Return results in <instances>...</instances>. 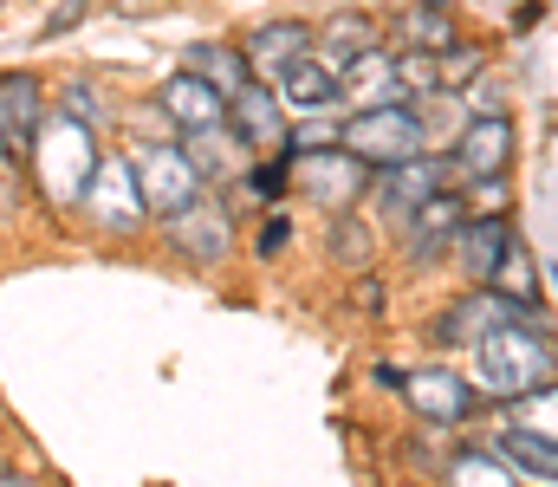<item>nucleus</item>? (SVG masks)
Listing matches in <instances>:
<instances>
[{
  "mask_svg": "<svg viewBox=\"0 0 558 487\" xmlns=\"http://www.w3.org/2000/svg\"><path fill=\"white\" fill-rule=\"evenodd\" d=\"M474 377H481V390H494V397H526L533 383H553V338H546V325H539L533 306H526L520 319L494 325V331L474 344Z\"/></svg>",
  "mask_w": 558,
  "mask_h": 487,
  "instance_id": "1",
  "label": "nucleus"
},
{
  "mask_svg": "<svg viewBox=\"0 0 558 487\" xmlns=\"http://www.w3.org/2000/svg\"><path fill=\"white\" fill-rule=\"evenodd\" d=\"M26 162H33V182H39V195H46V202L78 208V202H85V188H92V169H98V131H92V124H78L72 111L39 118Z\"/></svg>",
  "mask_w": 558,
  "mask_h": 487,
  "instance_id": "2",
  "label": "nucleus"
},
{
  "mask_svg": "<svg viewBox=\"0 0 558 487\" xmlns=\"http://www.w3.org/2000/svg\"><path fill=\"white\" fill-rule=\"evenodd\" d=\"M286 182H292L305 202H318V208L344 215V208H357V195L371 188V162H357L344 144H325V150H292V157H286Z\"/></svg>",
  "mask_w": 558,
  "mask_h": 487,
  "instance_id": "3",
  "label": "nucleus"
},
{
  "mask_svg": "<svg viewBox=\"0 0 558 487\" xmlns=\"http://www.w3.org/2000/svg\"><path fill=\"white\" fill-rule=\"evenodd\" d=\"M344 150H351L357 162H371V169H390V162L422 157V150H428V124H422V111H410V105L351 111V124H344Z\"/></svg>",
  "mask_w": 558,
  "mask_h": 487,
  "instance_id": "4",
  "label": "nucleus"
},
{
  "mask_svg": "<svg viewBox=\"0 0 558 487\" xmlns=\"http://www.w3.org/2000/svg\"><path fill=\"white\" fill-rule=\"evenodd\" d=\"M131 169H137V188H143V208L149 215H182L189 202L208 195L202 169L189 162L182 144H143L137 157H131Z\"/></svg>",
  "mask_w": 558,
  "mask_h": 487,
  "instance_id": "5",
  "label": "nucleus"
},
{
  "mask_svg": "<svg viewBox=\"0 0 558 487\" xmlns=\"http://www.w3.org/2000/svg\"><path fill=\"white\" fill-rule=\"evenodd\" d=\"M105 234H131L143 215V188H137V169H131V157H98V169H92V188H85V202H78Z\"/></svg>",
  "mask_w": 558,
  "mask_h": 487,
  "instance_id": "6",
  "label": "nucleus"
},
{
  "mask_svg": "<svg viewBox=\"0 0 558 487\" xmlns=\"http://www.w3.org/2000/svg\"><path fill=\"white\" fill-rule=\"evenodd\" d=\"M338 98H344L351 111H377V105H403V98H410V85H403V65H397V52H384V46H371L364 59H351V65L338 72Z\"/></svg>",
  "mask_w": 558,
  "mask_h": 487,
  "instance_id": "7",
  "label": "nucleus"
},
{
  "mask_svg": "<svg viewBox=\"0 0 558 487\" xmlns=\"http://www.w3.org/2000/svg\"><path fill=\"white\" fill-rule=\"evenodd\" d=\"M228 241H234V221H228V208L221 202H189L182 215H169V247L182 254V260H195V267H215L221 254H228Z\"/></svg>",
  "mask_w": 558,
  "mask_h": 487,
  "instance_id": "8",
  "label": "nucleus"
},
{
  "mask_svg": "<svg viewBox=\"0 0 558 487\" xmlns=\"http://www.w3.org/2000/svg\"><path fill=\"white\" fill-rule=\"evenodd\" d=\"M371 188H377V202H384V215H390V221H410V215H416L435 188H448V162L422 150V157L390 162V169H384Z\"/></svg>",
  "mask_w": 558,
  "mask_h": 487,
  "instance_id": "9",
  "label": "nucleus"
},
{
  "mask_svg": "<svg viewBox=\"0 0 558 487\" xmlns=\"http://www.w3.org/2000/svg\"><path fill=\"white\" fill-rule=\"evenodd\" d=\"M507 162H513V124H507V111L468 118V131L454 144V169L481 182V175H507Z\"/></svg>",
  "mask_w": 558,
  "mask_h": 487,
  "instance_id": "10",
  "label": "nucleus"
},
{
  "mask_svg": "<svg viewBox=\"0 0 558 487\" xmlns=\"http://www.w3.org/2000/svg\"><path fill=\"white\" fill-rule=\"evenodd\" d=\"M228 124H234V137L247 144V150H286V105H279L267 85H241L234 98H228Z\"/></svg>",
  "mask_w": 558,
  "mask_h": 487,
  "instance_id": "11",
  "label": "nucleus"
},
{
  "mask_svg": "<svg viewBox=\"0 0 558 487\" xmlns=\"http://www.w3.org/2000/svg\"><path fill=\"white\" fill-rule=\"evenodd\" d=\"M39 118H46V105H39V78L7 72V78H0V157H26Z\"/></svg>",
  "mask_w": 558,
  "mask_h": 487,
  "instance_id": "12",
  "label": "nucleus"
},
{
  "mask_svg": "<svg viewBox=\"0 0 558 487\" xmlns=\"http://www.w3.org/2000/svg\"><path fill=\"white\" fill-rule=\"evenodd\" d=\"M397 390L410 397V410H416L422 423H461V416H468V383H461L454 370H441V364H428V370H403Z\"/></svg>",
  "mask_w": 558,
  "mask_h": 487,
  "instance_id": "13",
  "label": "nucleus"
},
{
  "mask_svg": "<svg viewBox=\"0 0 558 487\" xmlns=\"http://www.w3.org/2000/svg\"><path fill=\"white\" fill-rule=\"evenodd\" d=\"M520 313H526V306H513V300H507V293H494V287H487V293H468V300H454V306H448V319H441V344L474 351L494 325L520 319Z\"/></svg>",
  "mask_w": 558,
  "mask_h": 487,
  "instance_id": "14",
  "label": "nucleus"
},
{
  "mask_svg": "<svg viewBox=\"0 0 558 487\" xmlns=\"http://www.w3.org/2000/svg\"><path fill=\"white\" fill-rule=\"evenodd\" d=\"M461 221H468L461 188H435L416 215H410V260H435V254L461 234Z\"/></svg>",
  "mask_w": 558,
  "mask_h": 487,
  "instance_id": "15",
  "label": "nucleus"
},
{
  "mask_svg": "<svg viewBox=\"0 0 558 487\" xmlns=\"http://www.w3.org/2000/svg\"><path fill=\"white\" fill-rule=\"evenodd\" d=\"M274 98L292 111H331L338 105V72L318 52H299L286 72H274Z\"/></svg>",
  "mask_w": 558,
  "mask_h": 487,
  "instance_id": "16",
  "label": "nucleus"
},
{
  "mask_svg": "<svg viewBox=\"0 0 558 487\" xmlns=\"http://www.w3.org/2000/svg\"><path fill=\"white\" fill-rule=\"evenodd\" d=\"M182 150L189 162L202 169V182L215 188V182H234L241 169H247V144L234 137V124L221 118V124H208V131H182Z\"/></svg>",
  "mask_w": 558,
  "mask_h": 487,
  "instance_id": "17",
  "label": "nucleus"
},
{
  "mask_svg": "<svg viewBox=\"0 0 558 487\" xmlns=\"http://www.w3.org/2000/svg\"><path fill=\"white\" fill-rule=\"evenodd\" d=\"M162 118H169L175 131H208V124L228 118V98H221L215 85H202L195 72H175V78L162 85Z\"/></svg>",
  "mask_w": 558,
  "mask_h": 487,
  "instance_id": "18",
  "label": "nucleus"
},
{
  "mask_svg": "<svg viewBox=\"0 0 558 487\" xmlns=\"http://www.w3.org/2000/svg\"><path fill=\"white\" fill-rule=\"evenodd\" d=\"M454 39H461V33H454L448 0H410V7L397 13V52H428V59H441Z\"/></svg>",
  "mask_w": 558,
  "mask_h": 487,
  "instance_id": "19",
  "label": "nucleus"
},
{
  "mask_svg": "<svg viewBox=\"0 0 558 487\" xmlns=\"http://www.w3.org/2000/svg\"><path fill=\"white\" fill-rule=\"evenodd\" d=\"M513 241V221H507V208L500 215H468L461 221V234H454V254H461V267L487 287V273L500 267V247Z\"/></svg>",
  "mask_w": 558,
  "mask_h": 487,
  "instance_id": "20",
  "label": "nucleus"
},
{
  "mask_svg": "<svg viewBox=\"0 0 558 487\" xmlns=\"http://www.w3.org/2000/svg\"><path fill=\"white\" fill-rule=\"evenodd\" d=\"M182 72H195V78H202V85H215L221 98H234L241 85H254V65H247V52H241V46H221V39H202V46H189Z\"/></svg>",
  "mask_w": 558,
  "mask_h": 487,
  "instance_id": "21",
  "label": "nucleus"
},
{
  "mask_svg": "<svg viewBox=\"0 0 558 487\" xmlns=\"http://www.w3.org/2000/svg\"><path fill=\"white\" fill-rule=\"evenodd\" d=\"M299 52H312V26H299V20H267V26H254V39H247V65L254 72H286Z\"/></svg>",
  "mask_w": 558,
  "mask_h": 487,
  "instance_id": "22",
  "label": "nucleus"
},
{
  "mask_svg": "<svg viewBox=\"0 0 558 487\" xmlns=\"http://www.w3.org/2000/svg\"><path fill=\"white\" fill-rule=\"evenodd\" d=\"M494 455L513 468V475H533V482H558V442L546 436H533V429H500V442H494Z\"/></svg>",
  "mask_w": 558,
  "mask_h": 487,
  "instance_id": "23",
  "label": "nucleus"
},
{
  "mask_svg": "<svg viewBox=\"0 0 558 487\" xmlns=\"http://www.w3.org/2000/svg\"><path fill=\"white\" fill-rule=\"evenodd\" d=\"M371 46H377V26H371L364 13H338V20L312 39V52H318L331 72H344V65H351V59H364Z\"/></svg>",
  "mask_w": 558,
  "mask_h": 487,
  "instance_id": "24",
  "label": "nucleus"
},
{
  "mask_svg": "<svg viewBox=\"0 0 558 487\" xmlns=\"http://www.w3.org/2000/svg\"><path fill=\"white\" fill-rule=\"evenodd\" d=\"M487 287H494V293H507L513 306H539V267H533V254H526V241H520V234L500 247V267L487 273Z\"/></svg>",
  "mask_w": 558,
  "mask_h": 487,
  "instance_id": "25",
  "label": "nucleus"
},
{
  "mask_svg": "<svg viewBox=\"0 0 558 487\" xmlns=\"http://www.w3.org/2000/svg\"><path fill=\"white\" fill-rule=\"evenodd\" d=\"M448 487H520V482L494 449H454L448 455Z\"/></svg>",
  "mask_w": 558,
  "mask_h": 487,
  "instance_id": "26",
  "label": "nucleus"
},
{
  "mask_svg": "<svg viewBox=\"0 0 558 487\" xmlns=\"http://www.w3.org/2000/svg\"><path fill=\"white\" fill-rule=\"evenodd\" d=\"M507 423H513V429H533V436H546V442H558V383H533L526 397H513Z\"/></svg>",
  "mask_w": 558,
  "mask_h": 487,
  "instance_id": "27",
  "label": "nucleus"
},
{
  "mask_svg": "<svg viewBox=\"0 0 558 487\" xmlns=\"http://www.w3.org/2000/svg\"><path fill=\"white\" fill-rule=\"evenodd\" d=\"M331 260H344V267H364L371 260V234H364V221L351 208L331 221Z\"/></svg>",
  "mask_w": 558,
  "mask_h": 487,
  "instance_id": "28",
  "label": "nucleus"
},
{
  "mask_svg": "<svg viewBox=\"0 0 558 487\" xmlns=\"http://www.w3.org/2000/svg\"><path fill=\"white\" fill-rule=\"evenodd\" d=\"M65 111H72L78 124H92V131L105 124V105H98V92H92L85 78H72V85H65Z\"/></svg>",
  "mask_w": 558,
  "mask_h": 487,
  "instance_id": "29",
  "label": "nucleus"
},
{
  "mask_svg": "<svg viewBox=\"0 0 558 487\" xmlns=\"http://www.w3.org/2000/svg\"><path fill=\"white\" fill-rule=\"evenodd\" d=\"M286 144H292V150H325V144H344V124L318 118V124H299V131H292Z\"/></svg>",
  "mask_w": 558,
  "mask_h": 487,
  "instance_id": "30",
  "label": "nucleus"
},
{
  "mask_svg": "<svg viewBox=\"0 0 558 487\" xmlns=\"http://www.w3.org/2000/svg\"><path fill=\"white\" fill-rule=\"evenodd\" d=\"M247 182H254V195H260V202H274V195H286V162H267V169H254Z\"/></svg>",
  "mask_w": 558,
  "mask_h": 487,
  "instance_id": "31",
  "label": "nucleus"
},
{
  "mask_svg": "<svg viewBox=\"0 0 558 487\" xmlns=\"http://www.w3.org/2000/svg\"><path fill=\"white\" fill-rule=\"evenodd\" d=\"M286 241H292V228H286V221H267V228H260V254H279V247H286Z\"/></svg>",
  "mask_w": 558,
  "mask_h": 487,
  "instance_id": "32",
  "label": "nucleus"
},
{
  "mask_svg": "<svg viewBox=\"0 0 558 487\" xmlns=\"http://www.w3.org/2000/svg\"><path fill=\"white\" fill-rule=\"evenodd\" d=\"M72 20H85V0H65V7H59V13H52V26H46V33H65V26H72Z\"/></svg>",
  "mask_w": 558,
  "mask_h": 487,
  "instance_id": "33",
  "label": "nucleus"
},
{
  "mask_svg": "<svg viewBox=\"0 0 558 487\" xmlns=\"http://www.w3.org/2000/svg\"><path fill=\"white\" fill-rule=\"evenodd\" d=\"M0 487H39V482H26V475H0Z\"/></svg>",
  "mask_w": 558,
  "mask_h": 487,
  "instance_id": "34",
  "label": "nucleus"
},
{
  "mask_svg": "<svg viewBox=\"0 0 558 487\" xmlns=\"http://www.w3.org/2000/svg\"><path fill=\"white\" fill-rule=\"evenodd\" d=\"M0 7H7V0H0Z\"/></svg>",
  "mask_w": 558,
  "mask_h": 487,
  "instance_id": "35",
  "label": "nucleus"
}]
</instances>
